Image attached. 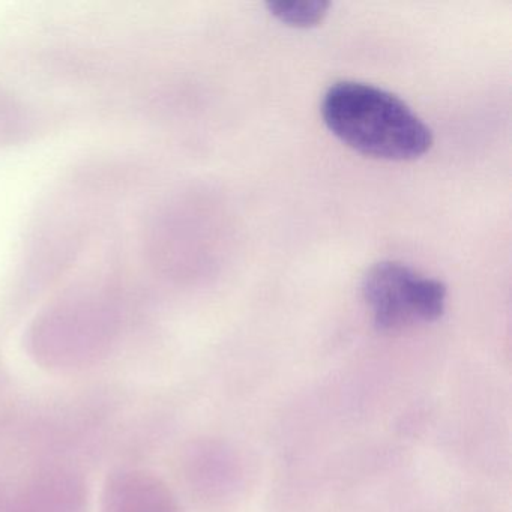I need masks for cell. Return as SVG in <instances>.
Returning a JSON list of instances; mask_svg holds the SVG:
<instances>
[{
	"label": "cell",
	"mask_w": 512,
	"mask_h": 512,
	"mask_svg": "<svg viewBox=\"0 0 512 512\" xmlns=\"http://www.w3.org/2000/svg\"><path fill=\"white\" fill-rule=\"evenodd\" d=\"M326 127L341 142L368 157L409 161L433 145V134L404 101L376 86L338 82L322 101Z\"/></svg>",
	"instance_id": "cell-1"
},
{
	"label": "cell",
	"mask_w": 512,
	"mask_h": 512,
	"mask_svg": "<svg viewBox=\"0 0 512 512\" xmlns=\"http://www.w3.org/2000/svg\"><path fill=\"white\" fill-rule=\"evenodd\" d=\"M269 13L281 23L293 28H313L328 16L331 2L326 0H271L266 4Z\"/></svg>",
	"instance_id": "cell-3"
},
{
	"label": "cell",
	"mask_w": 512,
	"mask_h": 512,
	"mask_svg": "<svg viewBox=\"0 0 512 512\" xmlns=\"http://www.w3.org/2000/svg\"><path fill=\"white\" fill-rule=\"evenodd\" d=\"M362 293L373 311L374 326L383 332L415 322H436L445 311V284L397 262L377 263L368 269Z\"/></svg>",
	"instance_id": "cell-2"
}]
</instances>
